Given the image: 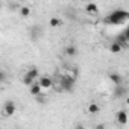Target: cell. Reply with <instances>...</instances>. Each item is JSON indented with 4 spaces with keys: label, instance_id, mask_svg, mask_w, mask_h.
<instances>
[{
    "label": "cell",
    "instance_id": "cell-1",
    "mask_svg": "<svg viewBox=\"0 0 129 129\" xmlns=\"http://www.w3.org/2000/svg\"><path fill=\"white\" fill-rule=\"evenodd\" d=\"M129 18V12L126 9H115L108 17H105V23L108 24H121Z\"/></svg>",
    "mask_w": 129,
    "mask_h": 129
},
{
    "label": "cell",
    "instance_id": "cell-2",
    "mask_svg": "<svg viewBox=\"0 0 129 129\" xmlns=\"http://www.w3.org/2000/svg\"><path fill=\"white\" fill-rule=\"evenodd\" d=\"M75 82H76V79H75L73 76L64 75V76H61V79H59V87H61L62 91H72V90L75 88Z\"/></svg>",
    "mask_w": 129,
    "mask_h": 129
},
{
    "label": "cell",
    "instance_id": "cell-3",
    "mask_svg": "<svg viewBox=\"0 0 129 129\" xmlns=\"http://www.w3.org/2000/svg\"><path fill=\"white\" fill-rule=\"evenodd\" d=\"M38 85L41 87V90H43V88L47 90V88H50V87L53 85V81H52V78H49V76H41L40 81H38Z\"/></svg>",
    "mask_w": 129,
    "mask_h": 129
},
{
    "label": "cell",
    "instance_id": "cell-4",
    "mask_svg": "<svg viewBox=\"0 0 129 129\" xmlns=\"http://www.w3.org/2000/svg\"><path fill=\"white\" fill-rule=\"evenodd\" d=\"M15 109H17V106H15V103H14L12 100H8V102L3 105V112H5V115H12V114L15 112Z\"/></svg>",
    "mask_w": 129,
    "mask_h": 129
},
{
    "label": "cell",
    "instance_id": "cell-5",
    "mask_svg": "<svg viewBox=\"0 0 129 129\" xmlns=\"http://www.w3.org/2000/svg\"><path fill=\"white\" fill-rule=\"evenodd\" d=\"M127 40H129V37H127V30H123L120 35H117V38H115V43H118L121 47H124V46L127 44Z\"/></svg>",
    "mask_w": 129,
    "mask_h": 129
},
{
    "label": "cell",
    "instance_id": "cell-6",
    "mask_svg": "<svg viewBox=\"0 0 129 129\" xmlns=\"http://www.w3.org/2000/svg\"><path fill=\"white\" fill-rule=\"evenodd\" d=\"M109 79H111V82L117 87V85H123V78H121V75H118V73H109Z\"/></svg>",
    "mask_w": 129,
    "mask_h": 129
},
{
    "label": "cell",
    "instance_id": "cell-7",
    "mask_svg": "<svg viewBox=\"0 0 129 129\" xmlns=\"http://www.w3.org/2000/svg\"><path fill=\"white\" fill-rule=\"evenodd\" d=\"M115 117H117V121H118L120 124H126V121H127V114H126V111H123V109L118 111Z\"/></svg>",
    "mask_w": 129,
    "mask_h": 129
},
{
    "label": "cell",
    "instance_id": "cell-8",
    "mask_svg": "<svg viewBox=\"0 0 129 129\" xmlns=\"http://www.w3.org/2000/svg\"><path fill=\"white\" fill-rule=\"evenodd\" d=\"M29 91H30L32 96H40V94H41V87L38 85V82H34V84L29 87Z\"/></svg>",
    "mask_w": 129,
    "mask_h": 129
},
{
    "label": "cell",
    "instance_id": "cell-9",
    "mask_svg": "<svg viewBox=\"0 0 129 129\" xmlns=\"http://www.w3.org/2000/svg\"><path fill=\"white\" fill-rule=\"evenodd\" d=\"M114 93H115L117 97H124V96H126V88H124L123 85H117Z\"/></svg>",
    "mask_w": 129,
    "mask_h": 129
},
{
    "label": "cell",
    "instance_id": "cell-10",
    "mask_svg": "<svg viewBox=\"0 0 129 129\" xmlns=\"http://www.w3.org/2000/svg\"><path fill=\"white\" fill-rule=\"evenodd\" d=\"M85 11H87L88 14H96V12L99 11V8H97V5H94V3H88V5L85 6Z\"/></svg>",
    "mask_w": 129,
    "mask_h": 129
},
{
    "label": "cell",
    "instance_id": "cell-11",
    "mask_svg": "<svg viewBox=\"0 0 129 129\" xmlns=\"http://www.w3.org/2000/svg\"><path fill=\"white\" fill-rule=\"evenodd\" d=\"M40 32H41L40 26H32V29H30V38L37 40V38L40 37Z\"/></svg>",
    "mask_w": 129,
    "mask_h": 129
},
{
    "label": "cell",
    "instance_id": "cell-12",
    "mask_svg": "<svg viewBox=\"0 0 129 129\" xmlns=\"http://www.w3.org/2000/svg\"><path fill=\"white\" fill-rule=\"evenodd\" d=\"M18 12H20L21 17H29V15H30V8H29V6H20Z\"/></svg>",
    "mask_w": 129,
    "mask_h": 129
},
{
    "label": "cell",
    "instance_id": "cell-13",
    "mask_svg": "<svg viewBox=\"0 0 129 129\" xmlns=\"http://www.w3.org/2000/svg\"><path fill=\"white\" fill-rule=\"evenodd\" d=\"M49 24H50L52 27H58V26L62 24V21H61V18H58V17H52V18L49 20Z\"/></svg>",
    "mask_w": 129,
    "mask_h": 129
},
{
    "label": "cell",
    "instance_id": "cell-14",
    "mask_svg": "<svg viewBox=\"0 0 129 129\" xmlns=\"http://www.w3.org/2000/svg\"><path fill=\"white\" fill-rule=\"evenodd\" d=\"M99 111H100V106L97 103H90L88 105V112L90 114H97Z\"/></svg>",
    "mask_w": 129,
    "mask_h": 129
},
{
    "label": "cell",
    "instance_id": "cell-15",
    "mask_svg": "<svg viewBox=\"0 0 129 129\" xmlns=\"http://www.w3.org/2000/svg\"><path fill=\"white\" fill-rule=\"evenodd\" d=\"M78 53V49L75 47V46H67L66 47V55H69V56H75Z\"/></svg>",
    "mask_w": 129,
    "mask_h": 129
},
{
    "label": "cell",
    "instance_id": "cell-16",
    "mask_svg": "<svg viewBox=\"0 0 129 129\" xmlns=\"http://www.w3.org/2000/svg\"><path fill=\"white\" fill-rule=\"evenodd\" d=\"M109 50H111L112 53H118V52H121V46H120L118 43H115V41H114V43L109 46Z\"/></svg>",
    "mask_w": 129,
    "mask_h": 129
},
{
    "label": "cell",
    "instance_id": "cell-17",
    "mask_svg": "<svg viewBox=\"0 0 129 129\" xmlns=\"http://www.w3.org/2000/svg\"><path fill=\"white\" fill-rule=\"evenodd\" d=\"M26 76L30 78V79H35V78H38V70L37 69H29L26 72Z\"/></svg>",
    "mask_w": 129,
    "mask_h": 129
},
{
    "label": "cell",
    "instance_id": "cell-18",
    "mask_svg": "<svg viewBox=\"0 0 129 129\" xmlns=\"http://www.w3.org/2000/svg\"><path fill=\"white\" fill-rule=\"evenodd\" d=\"M23 84L27 85V87H30V85L34 84V79H30V78H27V76L24 75V76H23Z\"/></svg>",
    "mask_w": 129,
    "mask_h": 129
},
{
    "label": "cell",
    "instance_id": "cell-19",
    "mask_svg": "<svg viewBox=\"0 0 129 129\" xmlns=\"http://www.w3.org/2000/svg\"><path fill=\"white\" fill-rule=\"evenodd\" d=\"M6 79V75H5V72L3 70H0V82H3Z\"/></svg>",
    "mask_w": 129,
    "mask_h": 129
},
{
    "label": "cell",
    "instance_id": "cell-20",
    "mask_svg": "<svg viewBox=\"0 0 129 129\" xmlns=\"http://www.w3.org/2000/svg\"><path fill=\"white\" fill-rule=\"evenodd\" d=\"M37 100H38L40 103H44V102H46V99H43V96H41V94H40V96H37Z\"/></svg>",
    "mask_w": 129,
    "mask_h": 129
},
{
    "label": "cell",
    "instance_id": "cell-21",
    "mask_svg": "<svg viewBox=\"0 0 129 129\" xmlns=\"http://www.w3.org/2000/svg\"><path fill=\"white\" fill-rule=\"evenodd\" d=\"M96 129H105V124H103V123H99V124L96 126Z\"/></svg>",
    "mask_w": 129,
    "mask_h": 129
},
{
    "label": "cell",
    "instance_id": "cell-22",
    "mask_svg": "<svg viewBox=\"0 0 129 129\" xmlns=\"http://www.w3.org/2000/svg\"><path fill=\"white\" fill-rule=\"evenodd\" d=\"M76 129H85V127H84L82 124H76Z\"/></svg>",
    "mask_w": 129,
    "mask_h": 129
},
{
    "label": "cell",
    "instance_id": "cell-23",
    "mask_svg": "<svg viewBox=\"0 0 129 129\" xmlns=\"http://www.w3.org/2000/svg\"><path fill=\"white\" fill-rule=\"evenodd\" d=\"M0 5H2V3H0Z\"/></svg>",
    "mask_w": 129,
    "mask_h": 129
}]
</instances>
